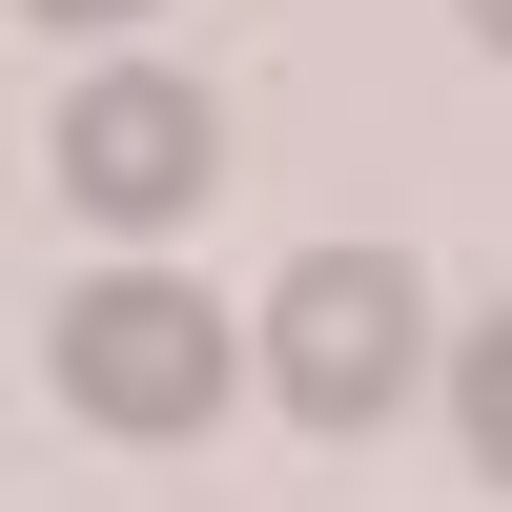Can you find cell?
Listing matches in <instances>:
<instances>
[{"label":"cell","instance_id":"obj_1","mask_svg":"<svg viewBox=\"0 0 512 512\" xmlns=\"http://www.w3.org/2000/svg\"><path fill=\"white\" fill-rule=\"evenodd\" d=\"M41 349H62V410L82 431H123V451H164V431H205L226 410V308L205 287H164V267H103V287H62L41 308Z\"/></svg>","mask_w":512,"mask_h":512},{"label":"cell","instance_id":"obj_2","mask_svg":"<svg viewBox=\"0 0 512 512\" xmlns=\"http://www.w3.org/2000/svg\"><path fill=\"white\" fill-rule=\"evenodd\" d=\"M410 349H431V287H410L390 246H308V267L267 287V390L308 410V431H390Z\"/></svg>","mask_w":512,"mask_h":512},{"label":"cell","instance_id":"obj_3","mask_svg":"<svg viewBox=\"0 0 512 512\" xmlns=\"http://www.w3.org/2000/svg\"><path fill=\"white\" fill-rule=\"evenodd\" d=\"M41 164H62L82 226H185V205L226 185V123H205L185 62H103V82L62 103V144H41Z\"/></svg>","mask_w":512,"mask_h":512},{"label":"cell","instance_id":"obj_4","mask_svg":"<svg viewBox=\"0 0 512 512\" xmlns=\"http://www.w3.org/2000/svg\"><path fill=\"white\" fill-rule=\"evenodd\" d=\"M451 431H472V472L512 492V308L472 328V349H451Z\"/></svg>","mask_w":512,"mask_h":512},{"label":"cell","instance_id":"obj_5","mask_svg":"<svg viewBox=\"0 0 512 512\" xmlns=\"http://www.w3.org/2000/svg\"><path fill=\"white\" fill-rule=\"evenodd\" d=\"M21 21H82V41H123V21H144V0H21Z\"/></svg>","mask_w":512,"mask_h":512},{"label":"cell","instance_id":"obj_6","mask_svg":"<svg viewBox=\"0 0 512 512\" xmlns=\"http://www.w3.org/2000/svg\"><path fill=\"white\" fill-rule=\"evenodd\" d=\"M472 41H492V62H512V0H472Z\"/></svg>","mask_w":512,"mask_h":512}]
</instances>
